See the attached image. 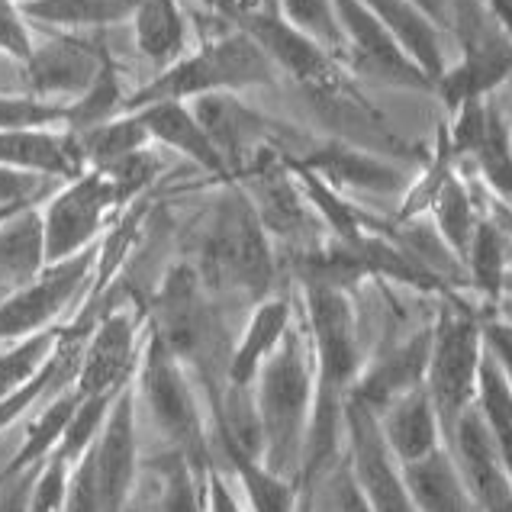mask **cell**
<instances>
[{"mask_svg": "<svg viewBox=\"0 0 512 512\" xmlns=\"http://www.w3.org/2000/svg\"><path fill=\"white\" fill-rule=\"evenodd\" d=\"M306 329H310L313 364H316V403L306 435L303 484H316L329 467L339 442V426H345V403L351 387L361 377V329L348 290L306 284Z\"/></svg>", "mask_w": 512, "mask_h": 512, "instance_id": "6da1fadb", "label": "cell"}, {"mask_svg": "<svg viewBox=\"0 0 512 512\" xmlns=\"http://www.w3.org/2000/svg\"><path fill=\"white\" fill-rule=\"evenodd\" d=\"M252 397L261 429V461L281 477L300 474L316 403L313 345L303 329H287L284 342L261 364Z\"/></svg>", "mask_w": 512, "mask_h": 512, "instance_id": "7a4b0ae2", "label": "cell"}, {"mask_svg": "<svg viewBox=\"0 0 512 512\" xmlns=\"http://www.w3.org/2000/svg\"><path fill=\"white\" fill-rule=\"evenodd\" d=\"M274 62L268 52L258 46L242 29L223 39L207 42L200 52L178 58L168 65L152 84H145L126 100V113H136L149 104H162V100H187V97H203V94H219V91H242V87L255 84H271L274 81Z\"/></svg>", "mask_w": 512, "mask_h": 512, "instance_id": "3957f363", "label": "cell"}, {"mask_svg": "<svg viewBox=\"0 0 512 512\" xmlns=\"http://www.w3.org/2000/svg\"><path fill=\"white\" fill-rule=\"evenodd\" d=\"M480 361H484V326L464 300L448 297L432 329L426 371V390L445 438L458 426L464 409L477 403Z\"/></svg>", "mask_w": 512, "mask_h": 512, "instance_id": "277c9868", "label": "cell"}, {"mask_svg": "<svg viewBox=\"0 0 512 512\" xmlns=\"http://www.w3.org/2000/svg\"><path fill=\"white\" fill-rule=\"evenodd\" d=\"M210 284L242 290L261 297L274 281V258L268 248L265 223L255 213L252 200L232 194L219 203V213L203 242Z\"/></svg>", "mask_w": 512, "mask_h": 512, "instance_id": "5b68a950", "label": "cell"}, {"mask_svg": "<svg viewBox=\"0 0 512 512\" xmlns=\"http://www.w3.org/2000/svg\"><path fill=\"white\" fill-rule=\"evenodd\" d=\"M136 397L149 409L155 426L174 442V451H184L203 467V416L197 393L187 380L184 361L174 358L155 332H149L139 358Z\"/></svg>", "mask_w": 512, "mask_h": 512, "instance_id": "8992f818", "label": "cell"}, {"mask_svg": "<svg viewBox=\"0 0 512 512\" xmlns=\"http://www.w3.org/2000/svg\"><path fill=\"white\" fill-rule=\"evenodd\" d=\"M100 255H104V242H94L78 255L46 265L29 284H20L7 297H0V342H20L55 329V319L75 303L81 287L91 281Z\"/></svg>", "mask_w": 512, "mask_h": 512, "instance_id": "52a82bcc", "label": "cell"}, {"mask_svg": "<svg viewBox=\"0 0 512 512\" xmlns=\"http://www.w3.org/2000/svg\"><path fill=\"white\" fill-rule=\"evenodd\" d=\"M120 207L113 181L100 168H91L71 178L42 210L46 226V261H65L100 242L107 213Z\"/></svg>", "mask_w": 512, "mask_h": 512, "instance_id": "ba28073f", "label": "cell"}, {"mask_svg": "<svg viewBox=\"0 0 512 512\" xmlns=\"http://www.w3.org/2000/svg\"><path fill=\"white\" fill-rule=\"evenodd\" d=\"M345 429L351 442V474H355L364 500L374 512H416L413 496L406 490L403 467L387 448L374 409L358 400L345 403Z\"/></svg>", "mask_w": 512, "mask_h": 512, "instance_id": "9c48e42d", "label": "cell"}, {"mask_svg": "<svg viewBox=\"0 0 512 512\" xmlns=\"http://www.w3.org/2000/svg\"><path fill=\"white\" fill-rule=\"evenodd\" d=\"M142 319L129 306H116L87 332L81 351V368L75 387L81 397L94 393H120L129 380H136L142 358Z\"/></svg>", "mask_w": 512, "mask_h": 512, "instance_id": "30bf717a", "label": "cell"}, {"mask_svg": "<svg viewBox=\"0 0 512 512\" xmlns=\"http://www.w3.org/2000/svg\"><path fill=\"white\" fill-rule=\"evenodd\" d=\"M332 7L339 17L342 42L355 55L361 75L397 87H432L426 71L409 58L400 39L390 33L371 7H364L361 0H332Z\"/></svg>", "mask_w": 512, "mask_h": 512, "instance_id": "8fae6325", "label": "cell"}, {"mask_svg": "<svg viewBox=\"0 0 512 512\" xmlns=\"http://www.w3.org/2000/svg\"><path fill=\"white\" fill-rule=\"evenodd\" d=\"M136 380L116 393L104 429L97 438V496L100 512H126L139 474V413H136Z\"/></svg>", "mask_w": 512, "mask_h": 512, "instance_id": "7c38bea8", "label": "cell"}, {"mask_svg": "<svg viewBox=\"0 0 512 512\" xmlns=\"http://www.w3.org/2000/svg\"><path fill=\"white\" fill-rule=\"evenodd\" d=\"M448 442L455 448L451 458H455L464 487L471 493V503L484 512H512V474L477 403L464 409Z\"/></svg>", "mask_w": 512, "mask_h": 512, "instance_id": "4fadbf2b", "label": "cell"}, {"mask_svg": "<svg viewBox=\"0 0 512 512\" xmlns=\"http://www.w3.org/2000/svg\"><path fill=\"white\" fill-rule=\"evenodd\" d=\"M242 29L268 52L274 68H284L290 78L319 94L339 91V68L326 55L329 49L297 29L284 13H277L274 7H255L242 17Z\"/></svg>", "mask_w": 512, "mask_h": 512, "instance_id": "5bb4252c", "label": "cell"}, {"mask_svg": "<svg viewBox=\"0 0 512 512\" xmlns=\"http://www.w3.org/2000/svg\"><path fill=\"white\" fill-rule=\"evenodd\" d=\"M152 332L162 339L178 361H197L210 342V306L203 297V277L178 265L162 281Z\"/></svg>", "mask_w": 512, "mask_h": 512, "instance_id": "9a60e30c", "label": "cell"}, {"mask_svg": "<svg viewBox=\"0 0 512 512\" xmlns=\"http://www.w3.org/2000/svg\"><path fill=\"white\" fill-rule=\"evenodd\" d=\"M194 116L203 133L213 139L229 171H245L258 155L268 152V123L255 110H248L232 91L203 94L194 104Z\"/></svg>", "mask_w": 512, "mask_h": 512, "instance_id": "2e32d148", "label": "cell"}, {"mask_svg": "<svg viewBox=\"0 0 512 512\" xmlns=\"http://www.w3.org/2000/svg\"><path fill=\"white\" fill-rule=\"evenodd\" d=\"M107 65V55L75 39H55L33 52L26 62V78L36 94L46 97H81Z\"/></svg>", "mask_w": 512, "mask_h": 512, "instance_id": "e0dca14e", "label": "cell"}, {"mask_svg": "<svg viewBox=\"0 0 512 512\" xmlns=\"http://www.w3.org/2000/svg\"><path fill=\"white\" fill-rule=\"evenodd\" d=\"M0 165L71 181L84 174V152L75 129L71 133H52V129H0Z\"/></svg>", "mask_w": 512, "mask_h": 512, "instance_id": "ac0fdd59", "label": "cell"}, {"mask_svg": "<svg viewBox=\"0 0 512 512\" xmlns=\"http://www.w3.org/2000/svg\"><path fill=\"white\" fill-rule=\"evenodd\" d=\"M377 419H380V432L387 438V448L393 451V458L400 461V467L422 461L426 455H432L435 448H442L438 438H445V435H442V426H438L435 406L429 400L426 387L403 393V397L393 400Z\"/></svg>", "mask_w": 512, "mask_h": 512, "instance_id": "d6986e66", "label": "cell"}, {"mask_svg": "<svg viewBox=\"0 0 512 512\" xmlns=\"http://www.w3.org/2000/svg\"><path fill=\"white\" fill-rule=\"evenodd\" d=\"M136 116L142 120V126L149 129V136L165 142L168 149L187 155L190 162H197L203 171L219 174V178H229V165L226 158L219 155V149L213 145V139L203 133V126L197 123L194 110H187L178 100H162V104H149L136 110Z\"/></svg>", "mask_w": 512, "mask_h": 512, "instance_id": "ffe728a7", "label": "cell"}, {"mask_svg": "<svg viewBox=\"0 0 512 512\" xmlns=\"http://www.w3.org/2000/svg\"><path fill=\"white\" fill-rule=\"evenodd\" d=\"M294 319V303L290 297H268L258 303V310L248 319L242 332V342L229 355V387H252L277 345L284 342V335Z\"/></svg>", "mask_w": 512, "mask_h": 512, "instance_id": "44dd1931", "label": "cell"}, {"mask_svg": "<svg viewBox=\"0 0 512 512\" xmlns=\"http://www.w3.org/2000/svg\"><path fill=\"white\" fill-rule=\"evenodd\" d=\"M403 480L416 512H471L474 506L458 464L445 448H435L422 461L403 464Z\"/></svg>", "mask_w": 512, "mask_h": 512, "instance_id": "7402d4cb", "label": "cell"}, {"mask_svg": "<svg viewBox=\"0 0 512 512\" xmlns=\"http://www.w3.org/2000/svg\"><path fill=\"white\" fill-rule=\"evenodd\" d=\"M303 165L316 171L332 187H355L364 190V194H393V190L406 187L403 174L393 165L377 162L374 155L345 149V145H332L326 152H316Z\"/></svg>", "mask_w": 512, "mask_h": 512, "instance_id": "603a6c76", "label": "cell"}, {"mask_svg": "<svg viewBox=\"0 0 512 512\" xmlns=\"http://www.w3.org/2000/svg\"><path fill=\"white\" fill-rule=\"evenodd\" d=\"M46 226L42 213L26 207L0 223V277L10 284H29L46 268Z\"/></svg>", "mask_w": 512, "mask_h": 512, "instance_id": "cb8c5ba5", "label": "cell"}, {"mask_svg": "<svg viewBox=\"0 0 512 512\" xmlns=\"http://www.w3.org/2000/svg\"><path fill=\"white\" fill-rule=\"evenodd\" d=\"M136 46L145 58L158 65H174L184 58L187 46V23L178 0H142L133 13Z\"/></svg>", "mask_w": 512, "mask_h": 512, "instance_id": "d4e9b609", "label": "cell"}, {"mask_svg": "<svg viewBox=\"0 0 512 512\" xmlns=\"http://www.w3.org/2000/svg\"><path fill=\"white\" fill-rule=\"evenodd\" d=\"M78 406H81V393H78L75 384L58 390V397L39 409L33 426L26 429L20 451L13 455V461L0 474H13V471H23V467H33L39 461H46L52 451L62 445V435H65L68 422H71V416H75Z\"/></svg>", "mask_w": 512, "mask_h": 512, "instance_id": "484cf974", "label": "cell"}, {"mask_svg": "<svg viewBox=\"0 0 512 512\" xmlns=\"http://www.w3.org/2000/svg\"><path fill=\"white\" fill-rule=\"evenodd\" d=\"M139 4L142 0H23L20 13L52 26H110L133 17Z\"/></svg>", "mask_w": 512, "mask_h": 512, "instance_id": "4316f807", "label": "cell"}, {"mask_svg": "<svg viewBox=\"0 0 512 512\" xmlns=\"http://www.w3.org/2000/svg\"><path fill=\"white\" fill-rule=\"evenodd\" d=\"M229 464L236 467L239 484L245 490V500L252 512H297V490L290 484V477L274 474L265 461L255 455H245L239 448L226 445Z\"/></svg>", "mask_w": 512, "mask_h": 512, "instance_id": "83f0119b", "label": "cell"}, {"mask_svg": "<svg viewBox=\"0 0 512 512\" xmlns=\"http://www.w3.org/2000/svg\"><path fill=\"white\" fill-rule=\"evenodd\" d=\"M149 129L142 126V120L136 113H126L120 120H107L94 129H84L78 133L84 162H91V168H107L120 158L142 152L149 145Z\"/></svg>", "mask_w": 512, "mask_h": 512, "instance_id": "f1b7e54d", "label": "cell"}, {"mask_svg": "<svg viewBox=\"0 0 512 512\" xmlns=\"http://www.w3.org/2000/svg\"><path fill=\"white\" fill-rule=\"evenodd\" d=\"M432 210H435V229L445 239V245L455 255H467V245L474 236V213L471 197L455 178H442L432 190Z\"/></svg>", "mask_w": 512, "mask_h": 512, "instance_id": "f546056e", "label": "cell"}, {"mask_svg": "<svg viewBox=\"0 0 512 512\" xmlns=\"http://www.w3.org/2000/svg\"><path fill=\"white\" fill-rule=\"evenodd\" d=\"M62 332L65 329L55 326V329H46L39 335H29V339L10 342L7 351H0V400L17 390L20 384H26V380L49 361L58 339H62Z\"/></svg>", "mask_w": 512, "mask_h": 512, "instance_id": "4dcf8cb0", "label": "cell"}, {"mask_svg": "<svg viewBox=\"0 0 512 512\" xmlns=\"http://www.w3.org/2000/svg\"><path fill=\"white\" fill-rule=\"evenodd\" d=\"M467 265H471L474 287H480L490 300L500 297L506 274V242L493 223H477L471 245H467Z\"/></svg>", "mask_w": 512, "mask_h": 512, "instance_id": "1f68e13d", "label": "cell"}, {"mask_svg": "<svg viewBox=\"0 0 512 512\" xmlns=\"http://www.w3.org/2000/svg\"><path fill=\"white\" fill-rule=\"evenodd\" d=\"M113 400H116V393H94V397H81V406L75 409V416H71L68 429L62 435V445L55 448V455H62L68 464H78L100 438V429H104Z\"/></svg>", "mask_w": 512, "mask_h": 512, "instance_id": "d6a6232c", "label": "cell"}, {"mask_svg": "<svg viewBox=\"0 0 512 512\" xmlns=\"http://www.w3.org/2000/svg\"><path fill=\"white\" fill-rule=\"evenodd\" d=\"M116 107H120V81H116V71H113L110 58H107V65L100 68L97 81L87 87L75 104L68 107V129H75V133L94 129L100 123L113 120Z\"/></svg>", "mask_w": 512, "mask_h": 512, "instance_id": "836d02e7", "label": "cell"}, {"mask_svg": "<svg viewBox=\"0 0 512 512\" xmlns=\"http://www.w3.org/2000/svg\"><path fill=\"white\" fill-rule=\"evenodd\" d=\"M313 490V512H374L371 503L364 500L351 464L329 467V471L310 487Z\"/></svg>", "mask_w": 512, "mask_h": 512, "instance_id": "e575fe53", "label": "cell"}, {"mask_svg": "<svg viewBox=\"0 0 512 512\" xmlns=\"http://www.w3.org/2000/svg\"><path fill=\"white\" fill-rule=\"evenodd\" d=\"M281 13L306 36H313L319 46H342V29L332 0H281Z\"/></svg>", "mask_w": 512, "mask_h": 512, "instance_id": "d590c367", "label": "cell"}, {"mask_svg": "<svg viewBox=\"0 0 512 512\" xmlns=\"http://www.w3.org/2000/svg\"><path fill=\"white\" fill-rule=\"evenodd\" d=\"M68 126V104H46L36 97H0V129H52Z\"/></svg>", "mask_w": 512, "mask_h": 512, "instance_id": "8d00e7d4", "label": "cell"}, {"mask_svg": "<svg viewBox=\"0 0 512 512\" xmlns=\"http://www.w3.org/2000/svg\"><path fill=\"white\" fill-rule=\"evenodd\" d=\"M68 474H71V464L52 451V455L42 461V471L36 477L33 496H29V512H65Z\"/></svg>", "mask_w": 512, "mask_h": 512, "instance_id": "74e56055", "label": "cell"}, {"mask_svg": "<svg viewBox=\"0 0 512 512\" xmlns=\"http://www.w3.org/2000/svg\"><path fill=\"white\" fill-rule=\"evenodd\" d=\"M158 158L149 155V152H133V155H126L120 158V162H113L107 168H100L107 174V178L113 181V190H116V200L126 203V200H133L142 187H149L155 181V174H158Z\"/></svg>", "mask_w": 512, "mask_h": 512, "instance_id": "f35d334b", "label": "cell"}, {"mask_svg": "<svg viewBox=\"0 0 512 512\" xmlns=\"http://www.w3.org/2000/svg\"><path fill=\"white\" fill-rule=\"evenodd\" d=\"M46 187H49L46 174L0 165V207H13V210L33 207V200L42 197Z\"/></svg>", "mask_w": 512, "mask_h": 512, "instance_id": "ab89813d", "label": "cell"}, {"mask_svg": "<svg viewBox=\"0 0 512 512\" xmlns=\"http://www.w3.org/2000/svg\"><path fill=\"white\" fill-rule=\"evenodd\" d=\"M94 455H97V442L91 445V451L71 464L68 474V500H65V512H100V496H97V471H94Z\"/></svg>", "mask_w": 512, "mask_h": 512, "instance_id": "60d3db41", "label": "cell"}, {"mask_svg": "<svg viewBox=\"0 0 512 512\" xmlns=\"http://www.w3.org/2000/svg\"><path fill=\"white\" fill-rule=\"evenodd\" d=\"M0 52H7L10 58H20V62H29L36 52L33 39H29L26 29V17L20 13V7L0 0Z\"/></svg>", "mask_w": 512, "mask_h": 512, "instance_id": "b9f144b4", "label": "cell"}, {"mask_svg": "<svg viewBox=\"0 0 512 512\" xmlns=\"http://www.w3.org/2000/svg\"><path fill=\"white\" fill-rule=\"evenodd\" d=\"M42 471V461L23 471L0 474V512H29V496H33L36 477Z\"/></svg>", "mask_w": 512, "mask_h": 512, "instance_id": "7bdbcfd3", "label": "cell"}, {"mask_svg": "<svg viewBox=\"0 0 512 512\" xmlns=\"http://www.w3.org/2000/svg\"><path fill=\"white\" fill-rule=\"evenodd\" d=\"M484 342L487 351L500 364V371L506 374L509 387H512V323L509 319H493V323L484 326Z\"/></svg>", "mask_w": 512, "mask_h": 512, "instance_id": "ee69618b", "label": "cell"}, {"mask_svg": "<svg viewBox=\"0 0 512 512\" xmlns=\"http://www.w3.org/2000/svg\"><path fill=\"white\" fill-rule=\"evenodd\" d=\"M207 512H245L216 467H207Z\"/></svg>", "mask_w": 512, "mask_h": 512, "instance_id": "f6af8a7d", "label": "cell"}, {"mask_svg": "<svg viewBox=\"0 0 512 512\" xmlns=\"http://www.w3.org/2000/svg\"><path fill=\"white\" fill-rule=\"evenodd\" d=\"M409 4L419 7L432 23H438V20H445V17H448V13H445V0H409Z\"/></svg>", "mask_w": 512, "mask_h": 512, "instance_id": "bcb514c9", "label": "cell"}, {"mask_svg": "<svg viewBox=\"0 0 512 512\" xmlns=\"http://www.w3.org/2000/svg\"><path fill=\"white\" fill-rule=\"evenodd\" d=\"M13 213H20V210H13V207H0V223H7V219H10Z\"/></svg>", "mask_w": 512, "mask_h": 512, "instance_id": "7dc6e473", "label": "cell"}, {"mask_svg": "<svg viewBox=\"0 0 512 512\" xmlns=\"http://www.w3.org/2000/svg\"><path fill=\"white\" fill-rule=\"evenodd\" d=\"M509 323H512V319H509Z\"/></svg>", "mask_w": 512, "mask_h": 512, "instance_id": "c3c4849f", "label": "cell"}]
</instances>
